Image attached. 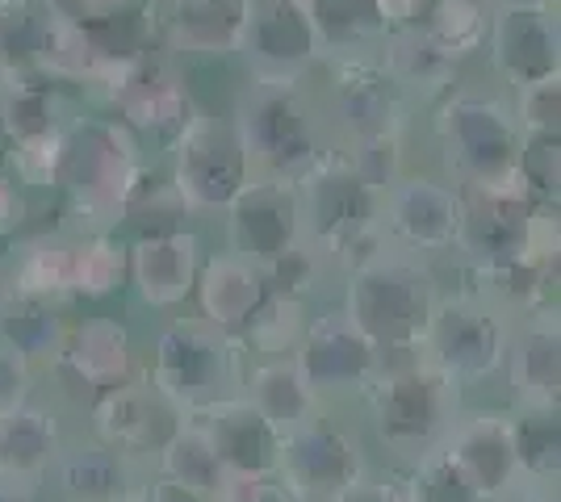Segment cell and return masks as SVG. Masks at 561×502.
I'll list each match as a JSON object with an SVG mask.
<instances>
[{
    "label": "cell",
    "instance_id": "6da1fadb",
    "mask_svg": "<svg viewBox=\"0 0 561 502\" xmlns=\"http://www.w3.org/2000/svg\"><path fill=\"white\" fill-rule=\"evenodd\" d=\"M374 428L386 453L402 460H420L423 453L445 444L448 428L457 423V394L445 373H436L427 360L394 369L377 377L369 389Z\"/></svg>",
    "mask_w": 561,
    "mask_h": 502
},
{
    "label": "cell",
    "instance_id": "7a4b0ae2",
    "mask_svg": "<svg viewBox=\"0 0 561 502\" xmlns=\"http://www.w3.org/2000/svg\"><path fill=\"white\" fill-rule=\"evenodd\" d=\"M369 474L360 440L331 419H310L280 440L277 481L294 502H340Z\"/></svg>",
    "mask_w": 561,
    "mask_h": 502
},
{
    "label": "cell",
    "instance_id": "3957f363",
    "mask_svg": "<svg viewBox=\"0 0 561 502\" xmlns=\"http://www.w3.org/2000/svg\"><path fill=\"white\" fill-rule=\"evenodd\" d=\"M156 394L185 419L227 402V343L202 327H176L156 348Z\"/></svg>",
    "mask_w": 561,
    "mask_h": 502
},
{
    "label": "cell",
    "instance_id": "277c9868",
    "mask_svg": "<svg viewBox=\"0 0 561 502\" xmlns=\"http://www.w3.org/2000/svg\"><path fill=\"white\" fill-rule=\"evenodd\" d=\"M181 410L156 394V385H114L96 398L93 431L96 444H105L122 460L130 456H156L168 435L181 428Z\"/></svg>",
    "mask_w": 561,
    "mask_h": 502
},
{
    "label": "cell",
    "instance_id": "5b68a950",
    "mask_svg": "<svg viewBox=\"0 0 561 502\" xmlns=\"http://www.w3.org/2000/svg\"><path fill=\"white\" fill-rule=\"evenodd\" d=\"M193 419L206 428L227 478H277L285 435L248 398H227Z\"/></svg>",
    "mask_w": 561,
    "mask_h": 502
},
{
    "label": "cell",
    "instance_id": "8992f818",
    "mask_svg": "<svg viewBox=\"0 0 561 502\" xmlns=\"http://www.w3.org/2000/svg\"><path fill=\"white\" fill-rule=\"evenodd\" d=\"M440 448L453 456V465L473 481L482 499H499L503 490L519 486L507 415H466V419L457 415Z\"/></svg>",
    "mask_w": 561,
    "mask_h": 502
},
{
    "label": "cell",
    "instance_id": "52a82bcc",
    "mask_svg": "<svg viewBox=\"0 0 561 502\" xmlns=\"http://www.w3.org/2000/svg\"><path fill=\"white\" fill-rule=\"evenodd\" d=\"M298 369L314 394L323 389H356L374 377L377 348L356 331L352 318H323L306 335Z\"/></svg>",
    "mask_w": 561,
    "mask_h": 502
},
{
    "label": "cell",
    "instance_id": "ba28073f",
    "mask_svg": "<svg viewBox=\"0 0 561 502\" xmlns=\"http://www.w3.org/2000/svg\"><path fill=\"white\" fill-rule=\"evenodd\" d=\"M59 448L64 444L50 410L22 402L0 415V478L38 486L50 474Z\"/></svg>",
    "mask_w": 561,
    "mask_h": 502
},
{
    "label": "cell",
    "instance_id": "9c48e42d",
    "mask_svg": "<svg viewBox=\"0 0 561 502\" xmlns=\"http://www.w3.org/2000/svg\"><path fill=\"white\" fill-rule=\"evenodd\" d=\"M47 478H55L59 494L68 502H126L135 490L130 465L96 440L59 448Z\"/></svg>",
    "mask_w": 561,
    "mask_h": 502
},
{
    "label": "cell",
    "instance_id": "30bf717a",
    "mask_svg": "<svg viewBox=\"0 0 561 502\" xmlns=\"http://www.w3.org/2000/svg\"><path fill=\"white\" fill-rule=\"evenodd\" d=\"M156 478L206 502L227 481L210 435H206V428L197 419H181V428L168 435V444L156 453Z\"/></svg>",
    "mask_w": 561,
    "mask_h": 502
},
{
    "label": "cell",
    "instance_id": "8fae6325",
    "mask_svg": "<svg viewBox=\"0 0 561 502\" xmlns=\"http://www.w3.org/2000/svg\"><path fill=\"white\" fill-rule=\"evenodd\" d=\"M248 402L280 431H298L302 423L319 419V394L310 389V382L302 377L298 360H273L264 364L256 377H252V389H248Z\"/></svg>",
    "mask_w": 561,
    "mask_h": 502
},
{
    "label": "cell",
    "instance_id": "7c38bea8",
    "mask_svg": "<svg viewBox=\"0 0 561 502\" xmlns=\"http://www.w3.org/2000/svg\"><path fill=\"white\" fill-rule=\"evenodd\" d=\"M64 364L76 373V382L105 394L114 385H126V364H130V352H126V335L114 323H89L71 335L68 352H64Z\"/></svg>",
    "mask_w": 561,
    "mask_h": 502
},
{
    "label": "cell",
    "instance_id": "4fadbf2b",
    "mask_svg": "<svg viewBox=\"0 0 561 502\" xmlns=\"http://www.w3.org/2000/svg\"><path fill=\"white\" fill-rule=\"evenodd\" d=\"M512 448L519 481L528 486H558L561 435L558 407H519L512 415Z\"/></svg>",
    "mask_w": 561,
    "mask_h": 502
},
{
    "label": "cell",
    "instance_id": "5bb4252c",
    "mask_svg": "<svg viewBox=\"0 0 561 502\" xmlns=\"http://www.w3.org/2000/svg\"><path fill=\"white\" fill-rule=\"evenodd\" d=\"M519 407H558V327H533L512 348Z\"/></svg>",
    "mask_w": 561,
    "mask_h": 502
},
{
    "label": "cell",
    "instance_id": "9a60e30c",
    "mask_svg": "<svg viewBox=\"0 0 561 502\" xmlns=\"http://www.w3.org/2000/svg\"><path fill=\"white\" fill-rule=\"evenodd\" d=\"M402 486H407V499L411 502H486L473 490V481L453 465V456L445 448L423 453L411 465V474L402 478Z\"/></svg>",
    "mask_w": 561,
    "mask_h": 502
},
{
    "label": "cell",
    "instance_id": "2e32d148",
    "mask_svg": "<svg viewBox=\"0 0 561 502\" xmlns=\"http://www.w3.org/2000/svg\"><path fill=\"white\" fill-rule=\"evenodd\" d=\"M210 502H294V494L277 478H227Z\"/></svg>",
    "mask_w": 561,
    "mask_h": 502
},
{
    "label": "cell",
    "instance_id": "e0dca14e",
    "mask_svg": "<svg viewBox=\"0 0 561 502\" xmlns=\"http://www.w3.org/2000/svg\"><path fill=\"white\" fill-rule=\"evenodd\" d=\"M340 502H411V499H407L402 478H390V474H374V469H369Z\"/></svg>",
    "mask_w": 561,
    "mask_h": 502
},
{
    "label": "cell",
    "instance_id": "ac0fdd59",
    "mask_svg": "<svg viewBox=\"0 0 561 502\" xmlns=\"http://www.w3.org/2000/svg\"><path fill=\"white\" fill-rule=\"evenodd\" d=\"M25 402V360L13 348H0V415Z\"/></svg>",
    "mask_w": 561,
    "mask_h": 502
},
{
    "label": "cell",
    "instance_id": "d6986e66",
    "mask_svg": "<svg viewBox=\"0 0 561 502\" xmlns=\"http://www.w3.org/2000/svg\"><path fill=\"white\" fill-rule=\"evenodd\" d=\"M126 502H206V499H193V494H185V490H176V486H168V481L151 478V481H142V486H135Z\"/></svg>",
    "mask_w": 561,
    "mask_h": 502
},
{
    "label": "cell",
    "instance_id": "ffe728a7",
    "mask_svg": "<svg viewBox=\"0 0 561 502\" xmlns=\"http://www.w3.org/2000/svg\"><path fill=\"white\" fill-rule=\"evenodd\" d=\"M486 502H558V486H528V481H519V486H512L499 499Z\"/></svg>",
    "mask_w": 561,
    "mask_h": 502
},
{
    "label": "cell",
    "instance_id": "44dd1931",
    "mask_svg": "<svg viewBox=\"0 0 561 502\" xmlns=\"http://www.w3.org/2000/svg\"><path fill=\"white\" fill-rule=\"evenodd\" d=\"M0 502H38V486H25V481L0 478Z\"/></svg>",
    "mask_w": 561,
    "mask_h": 502
}]
</instances>
